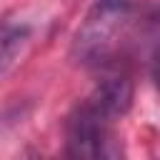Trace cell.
I'll use <instances>...</instances> for the list:
<instances>
[{
  "instance_id": "cell-4",
  "label": "cell",
  "mask_w": 160,
  "mask_h": 160,
  "mask_svg": "<svg viewBox=\"0 0 160 160\" xmlns=\"http://www.w3.org/2000/svg\"><path fill=\"white\" fill-rule=\"evenodd\" d=\"M30 40V25H5L0 28V78L10 70L15 58Z\"/></svg>"
},
{
  "instance_id": "cell-3",
  "label": "cell",
  "mask_w": 160,
  "mask_h": 160,
  "mask_svg": "<svg viewBox=\"0 0 160 160\" xmlns=\"http://www.w3.org/2000/svg\"><path fill=\"white\" fill-rule=\"evenodd\" d=\"M88 98L110 120H120L130 110V105H132V82L125 75H112V78L100 80Z\"/></svg>"
},
{
  "instance_id": "cell-1",
  "label": "cell",
  "mask_w": 160,
  "mask_h": 160,
  "mask_svg": "<svg viewBox=\"0 0 160 160\" xmlns=\"http://www.w3.org/2000/svg\"><path fill=\"white\" fill-rule=\"evenodd\" d=\"M132 0H92L70 42V58L78 65L92 68L110 58L122 32L132 22Z\"/></svg>"
},
{
  "instance_id": "cell-5",
  "label": "cell",
  "mask_w": 160,
  "mask_h": 160,
  "mask_svg": "<svg viewBox=\"0 0 160 160\" xmlns=\"http://www.w3.org/2000/svg\"><path fill=\"white\" fill-rule=\"evenodd\" d=\"M150 75H152V82L160 88V45L158 50L152 52V62H150Z\"/></svg>"
},
{
  "instance_id": "cell-2",
  "label": "cell",
  "mask_w": 160,
  "mask_h": 160,
  "mask_svg": "<svg viewBox=\"0 0 160 160\" xmlns=\"http://www.w3.org/2000/svg\"><path fill=\"white\" fill-rule=\"evenodd\" d=\"M112 122L90 98L72 108L65 120V152L70 158H115L120 145Z\"/></svg>"
}]
</instances>
